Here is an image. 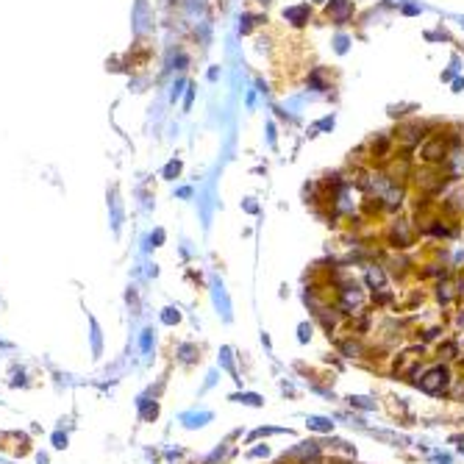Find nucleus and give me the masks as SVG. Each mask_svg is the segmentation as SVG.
<instances>
[{
  "label": "nucleus",
  "mask_w": 464,
  "mask_h": 464,
  "mask_svg": "<svg viewBox=\"0 0 464 464\" xmlns=\"http://www.w3.org/2000/svg\"><path fill=\"white\" fill-rule=\"evenodd\" d=\"M462 28H464V17H462Z\"/></svg>",
  "instance_id": "c9c22d12"
},
{
  "label": "nucleus",
  "mask_w": 464,
  "mask_h": 464,
  "mask_svg": "<svg viewBox=\"0 0 464 464\" xmlns=\"http://www.w3.org/2000/svg\"><path fill=\"white\" fill-rule=\"evenodd\" d=\"M178 353H181V362H192V353H198V350H195L192 345H184Z\"/></svg>",
  "instance_id": "a878e982"
},
{
  "label": "nucleus",
  "mask_w": 464,
  "mask_h": 464,
  "mask_svg": "<svg viewBox=\"0 0 464 464\" xmlns=\"http://www.w3.org/2000/svg\"><path fill=\"white\" fill-rule=\"evenodd\" d=\"M306 426H309L311 431H317V433H331L333 431L331 417H323V414H309V417H306Z\"/></svg>",
  "instance_id": "6e6552de"
},
{
  "label": "nucleus",
  "mask_w": 464,
  "mask_h": 464,
  "mask_svg": "<svg viewBox=\"0 0 464 464\" xmlns=\"http://www.w3.org/2000/svg\"><path fill=\"white\" fill-rule=\"evenodd\" d=\"M311 6H325V3H328V0H309Z\"/></svg>",
  "instance_id": "72a5a7b5"
},
{
  "label": "nucleus",
  "mask_w": 464,
  "mask_h": 464,
  "mask_svg": "<svg viewBox=\"0 0 464 464\" xmlns=\"http://www.w3.org/2000/svg\"><path fill=\"white\" fill-rule=\"evenodd\" d=\"M186 428H198V426H206L211 420V411H200V414H186Z\"/></svg>",
  "instance_id": "4468645a"
},
{
  "label": "nucleus",
  "mask_w": 464,
  "mask_h": 464,
  "mask_svg": "<svg viewBox=\"0 0 464 464\" xmlns=\"http://www.w3.org/2000/svg\"><path fill=\"white\" fill-rule=\"evenodd\" d=\"M364 284L370 286V289H387V270L381 267V264H367L364 267Z\"/></svg>",
  "instance_id": "0eeeda50"
},
{
  "label": "nucleus",
  "mask_w": 464,
  "mask_h": 464,
  "mask_svg": "<svg viewBox=\"0 0 464 464\" xmlns=\"http://www.w3.org/2000/svg\"><path fill=\"white\" fill-rule=\"evenodd\" d=\"M325 17L328 23H333L336 28L350 25L356 17V0H328L325 3Z\"/></svg>",
  "instance_id": "7ed1b4c3"
},
{
  "label": "nucleus",
  "mask_w": 464,
  "mask_h": 464,
  "mask_svg": "<svg viewBox=\"0 0 464 464\" xmlns=\"http://www.w3.org/2000/svg\"><path fill=\"white\" fill-rule=\"evenodd\" d=\"M189 195H192V189H189V186H181V189H178V198H189Z\"/></svg>",
  "instance_id": "c756f323"
},
{
  "label": "nucleus",
  "mask_w": 464,
  "mask_h": 464,
  "mask_svg": "<svg viewBox=\"0 0 464 464\" xmlns=\"http://www.w3.org/2000/svg\"><path fill=\"white\" fill-rule=\"evenodd\" d=\"M426 39L428 42H450V36L442 28H436V31H426Z\"/></svg>",
  "instance_id": "4be33fe9"
},
{
  "label": "nucleus",
  "mask_w": 464,
  "mask_h": 464,
  "mask_svg": "<svg viewBox=\"0 0 464 464\" xmlns=\"http://www.w3.org/2000/svg\"><path fill=\"white\" fill-rule=\"evenodd\" d=\"M248 106H250V108L256 106V92H250V95H248Z\"/></svg>",
  "instance_id": "473e14b6"
},
{
  "label": "nucleus",
  "mask_w": 464,
  "mask_h": 464,
  "mask_svg": "<svg viewBox=\"0 0 464 464\" xmlns=\"http://www.w3.org/2000/svg\"><path fill=\"white\" fill-rule=\"evenodd\" d=\"M220 364H223L228 372H233L236 375V370H233V359H231V348H223V356H220Z\"/></svg>",
  "instance_id": "412c9836"
},
{
  "label": "nucleus",
  "mask_w": 464,
  "mask_h": 464,
  "mask_svg": "<svg viewBox=\"0 0 464 464\" xmlns=\"http://www.w3.org/2000/svg\"><path fill=\"white\" fill-rule=\"evenodd\" d=\"M450 84H453V92H464V78L462 75H456Z\"/></svg>",
  "instance_id": "cd10ccee"
},
{
  "label": "nucleus",
  "mask_w": 464,
  "mask_h": 464,
  "mask_svg": "<svg viewBox=\"0 0 464 464\" xmlns=\"http://www.w3.org/2000/svg\"><path fill=\"white\" fill-rule=\"evenodd\" d=\"M267 142H270L272 150L278 147V133H275V123H267Z\"/></svg>",
  "instance_id": "5701e85b"
},
{
  "label": "nucleus",
  "mask_w": 464,
  "mask_h": 464,
  "mask_svg": "<svg viewBox=\"0 0 464 464\" xmlns=\"http://www.w3.org/2000/svg\"><path fill=\"white\" fill-rule=\"evenodd\" d=\"M450 72H453V75H459V70H462V56H450V67H448Z\"/></svg>",
  "instance_id": "393cba45"
},
{
  "label": "nucleus",
  "mask_w": 464,
  "mask_h": 464,
  "mask_svg": "<svg viewBox=\"0 0 464 464\" xmlns=\"http://www.w3.org/2000/svg\"><path fill=\"white\" fill-rule=\"evenodd\" d=\"M217 78H220V70H217V67H211V70H209V81H217Z\"/></svg>",
  "instance_id": "7c9ffc66"
},
{
  "label": "nucleus",
  "mask_w": 464,
  "mask_h": 464,
  "mask_svg": "<svg viewBox=\"0 0 464 464\" xmlns=\"http://www.w3.org/2000/svg\"><path fill=\"white\" fill-rule=\"evenodd\" d=\"M162 320H164L167 325H175V323H181V311H178V309H172V306H170V309H164Z\"/></svg>",
  "instance_id": "aec40b11"
},
{
  "label": "nucleus",
  "mask_w": 464,
  "mask_h": 464,
  "mask_svg": "<svg viewBox=\"0 0 464 464\" xmlns=\"http://www.w3.org/2000/svg\"><path fill=\"white\" fill-rule=\"evenodd\" d=\"M267 453H270V448H267V445H264V448H256V450H250V456H253V459H259V456H267Z\"/></svg>",
  "instance_id": "c85d7f7f"
},
{
  "label": "nucleus",
  "mask_w": 464,
  "mask_h": 464,
  "mask_svg": "<svg viewBox=\"0 0 464 464\" xmlns=\"http://www.w3.org/2000/svg\"><path fill=\"white\" fill-rule=\"evenodd\" d=\"M306 89H311V92L317 95H325L328 89H331V72L325 70V67H311L309 72H306Z\"/></svg>",
  "instance_id": "423d86ee"
},
{
  "label": "nucleus",
  "mask_w": 464,
  "mask_h": 464,
  "mask_svg": "<svg viewBox=\"0 0 464 464\" xmlns=\"http://www.w3.org/2000/svg\"><path fill=\"white\" fill-rule=\"evenodd\" d=\"M348 403L353 406V409H362V411H375L378 409V403L372 400V398H367V395H350Z\"/></svg>",
  "instance_id": "9b49d317"
},
{
  "label": "nucleus",
  "mask_w": 464,
  "mask_h": 464,
  "mask_svg": "<svg viewBox=\"0 0 464 464\" xmlns=\"http://www.w3.org/2000/svg\"><path fill=\"white\" fill-rule=\"evenodd\" d=\"M350 42H353V39H350V33L339 31L336 36H333V50H336L339 56H345V53L350 50Z\"/></svg>",
  "instance_id": "ddd939ff"
},
{
  "label": "nucleus",
  "mask_w": 464,
  "mask_h": 464,
  "mask_svg": "<svg viewBox=\"0 0 464 464\" xmlns=\"http://www.w3.org/2000/svg\"><path fill=\"white\" fill-rule=\"evenodd\" d=\"M256 3H264V6H267V3H272V0H256Z\"/></svg>",
  "instance_id": "f704fd0d"
},
{
  "label": "nucleus",
  "mask_w": 464,
  "mask_h": 464,
  "mask_svg": "<svg viewBox=\"0 0 464 464\" xmlns=\"http://www.w3.org/2000/svg\"><path fill=\"white\" fill-rule=\"evenodd\" d=\"M448 384H450L448 367H433V370H428L426 375L420 378L417 387L423 389V392H428V395H442L445 389H448Z\"/></svg>",
  "instance_id": "20e7f679"
},
{
  "label": "nucleus",
  "mask_w": 464,
  "mask_h": 464,
  "mask_svg": "<svg viewBox=\"0 0 464 464\" xmlns=\"http://www.w3.org/2000/svg\"><path fill=\"white\" fill-rule=\"evenodd\" d=\"M231 400L245 403V406H264V398L256 392H242V395H231Z\"/></svg>",
  "instance_id": "f8f14e48"
},
{
  "label": "nucleus",
  "mask_w": 464,
  "mask_h": 464,
  "mask_svg": "<svg viewBox=\"0 0 464 464\" xmlns=\"http://www.w3.org/2000/svg\"><path fill=\"white\" fill-rule=\"evenodd\" d=\"M150 342H153V331H145V336H142V348H145V353L150 350Z\"/></svg>",
  "instance_id": "bb28decb"
},
{
  "label": "nucleus",
  "mask_w": 464,
  "mask_h": 464,
  "mask_svg": "<svg viewBox=\"0 0 464 464\" xmlns=\"http://www.w3.org/2000/svg\"><path fill=\"white\" fill-rule=\"evenodd\" d=\"M342 353H345V356H362V345L353 342V339H348L345 345H342Z\"/></svg>",
  "instance_id": "6ab92c4d"
},
{
  "label": "nucleus",
  "mask_w": 464,
  "mask_h": 464,
  "mask_svg": "<svg viewBox=\"0 0 464 464\" xmlns=\"http://www.w3.org/2000/svg\"><path fill=\"white\" fill-rule=\"evenodd\" d=\"M178 175H181V162H178V159L167 162V167H164V178H167V181H175Z\"/></svg>",
  "instance_id": "dca6fc26"
},
{
  "label": "nucleus",
  "mask_w": 464,
  "mask_h": 464,
  "mask_svg": "<svg viewBox=\"0 0 464 464\" xmlns=\"http://www.w3.org/2000/svg\"><path fill=\"white\" fill-rule=\"evenodd\" d=\"M281 17H284L289 25H295V28H306V25L311 23V17H314V6H311L309 0H300V3L286 6L284 11H281Z\"/></svg>",
  "instance_id": "39448f33"
},
{
  "label": "nucleus",
  "mask_w": 464,
  "mask_h": 464,
  "mask_svg": "<svg viewBox=\"0 0 464 464\" xmlns=\"http://www.w3.org/2000/svg\"><path fill=\"white\" fill-rule=\"evenodd\" d=\"M300 464H320V459H317V456H311V459H303Z\"/></svg>",
  "instance_id": "2f4dec72"
},
{
  "label": "nucleus",
  "mask_w": 464,
  "mask_h": 464,
  "mask_svg": "<svg viewBox=\"0 0 464 464\" xmlns=\"http://www.w3.org/2000/svg\"><path fill=\"white\" fill-rule=\"evenodd\" d=\"M459 295V289H456V284H453V281H439V284H436V300L439 303H445V306H448L450 300H453V298H456Z\"/></svg>",
  "instance_id": "1a4fd4ad"
},
{
  "label": "nucleus",
  "mask_w": 464,
  "mask_h": 464,
  "mask_svg": "<svg viewBox=\"0 0 464 464\" xmlns=\"http://www.w3.org/2000/svg\"><path fill=\"white\" fill-rule=\"evenodd\" d=\"M417 162L420 164H431V167H442L448 162V139H445V128L439 133H431L423 145L417 147Z\"/></svg>",
  "instance_id": "f03ea898"
},
{
  "label": "nucleus",
  "mask_w": 464,
  "mask_h": 464,
  "mask_svg": "<svg viewBox=\"0 0 464 464\" xmlns=\"http://www.w3.org/2000/svg\"><path fill=\"white\" fill-rule=\"evenodd\" d=\"M242 209L248 211V214H259V203H256L253 198H245V203H242Z\"/></svg>",
  "instance_id": "b1692460"
},
{
  "label": "nucleus",
  "mask_w": 464,
  "mask_h": 464,
  "mask_svg": "<svg viewBox=\"0 0 464 464\" xmlns=\"http://www.w3.org/2000/svg\"><path fill=\"white\" fill-rule=\"evenodd\" d=\"M387 245L395 250H409L417 239V225L414 220H406V217H392V223L387 225Z\"/></svg>",
  "instance_id": "f257e3e1"
},
{
  "label": "nucleus",
  "mask_w": 464,
  "mask_h": 464,
  "mask_svg": "<svg viewBox=\"0 0 464 464\" xmlns=\"http://www.w3.org/2000/svg\"><path fill=\"white\" fill-rule=\"evenodd\" d=\"M400 14L417 17V14H423V6H417V3H409V0H400Z\"/></svg>",
  "instance_id": "f3484780"
},
{
  "label": "nucleus",
  "mask_w": 464,
  "mask_h": 464,
  "mask_svg": "<svg viewBox=\"0 0 464 464\" xmlns=\"http://www.w3.org/2000/svg\"><path fill=\"white\" fill-rule=\"evenodd\" d=\"M333 125H336V117H333V114H325V117H320L317 123H314V128H317V133H331Z\"/></svg>",
  "instance_id": "2eb2a0df"
},
{
  "label": "nucleus",
  "mask_w": 464,
  "mask_h": 464,
  "mask_svg": "<svg viewBox=\"0 0 464 464\" xmlns=\"http://www.w3.org/2000/svg\"><path fill=\"white\" fill-rule=\"evenodd\" d=\"M311 331H314V328H311V323H300V325H298V342H300V345H306V342L311 339Z\"/></svg>",
  "instance_id": "a211bd4d"
},
{
  "label": "nucleus",
  "mask_w": 464,
  "mask_h": 464,
  "mask_svg": "<svg viewBox=\"0 0 464 464\" xmlns=\"http://www.w3.org/2000/svg\"><path fill=\"white\" fill-rule=\"evenodd\" d=\"M214 303H217V309L223 311V317L231 320V303H228V295H225L223 284H214Z\"/></svg>",
  "instance_id": "9d476101"
}]
</instances>
